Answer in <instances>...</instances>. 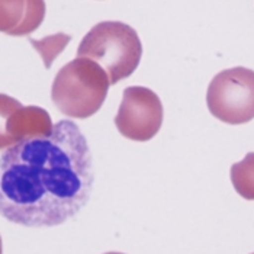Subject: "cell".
<instances>
[{
  "label": "cell",
  "instance_id": "1",
  "mask_svg": "<svg viewBox=\"0 0 254 254\" xmlns=\"http://www.w3.org/2000/svg\"><path fill=\"white\" fill-rule=\"evenodd\" d=\"M93 182L87 139L63 119L50 135L25 138L0 156V215L29 228L57 227L87 205Z\"/></svg>",
  "mask_w": 254,
  "mask_h": 254
},
{
  "label": "cell",
  "instance_id": "2",
  "mask_svg": "<svg viewBox=\"0 0 254 254\" xmlns=\"http://www.w3.org/2000/svg\"><path fill=\"white\" fill-rule=\"evenodd\" d=\"M77 57L98 63L106 71L111 84H117L137 70L142 57V44L132 26L105 20L96 23L81 39Z\"/></svg>",
  "mask_w": 254,
  "mask_h": 254
},
{
  "label": "cell",
  "instance_id": "3",
  "mask_svg": "<svg viewBox=\"0 0 254 254\" xmlns=\"http://www.w3.org/2000/svg\"><path fill=\"white\" fill-rule=\"evenodd\" d=\"M109 86V77L98 63L77 57L57 73L51 87V99L65 117L86 119L102 108Z\"/></svg>",
  "mask_w": 254,
  "mask_h": 254
},
{
  "label": "cell",
  "instance_id": "4",
  "mask_svg": "<svg viewBox=\"0 0 254 254\" xmlns=\"http://www.w3.org/2000/svg\"><path fill=\"white\" fill-rule=\"evenodd\" d=\"M206 105L212 117L241 125L254 119V71L234 67L218 73L208 86Z\"/></svg>",
  "mask_w": 254,
  "mask_h": 254
},
{
  "label": "cell",
  "instance_id": "5",
  "mask_svg": "<svg viewBox=\"0 0 254 254\" xmlns=\"http://www.w3.org/2000/svg\"><path fill=\"white\" fill-rule=\"evenodd\" d=\"M163 105L151 89L131 86L124 90L115 125L121 135L132 141H148L156 137L163 124Z\"/></svg>",
  "mask_w": 254,
  "mask_h": 254
},
{
  "label": "cell",
  "instance_id": "6",
  "mask_svg": "<svg viewBox=\"0 0 254 254\" xmlns=\"http://www.w3.org/2000/svg\"><path fill=\"white\" fill-rule=\"evenodd\" d=\"M44 0H0V32L25 37L37 31L45 18Z\"/></svg>",
  "mask_w": 254,
  "mask_h": 254
},
{
  "label": "cell",
  "instance_id": "7",
  "mask_svg": "<svg viewBox=\"0 0 254 254\" xmlns=\"http://www.w3.org/2000/svg\"><path fill=\"white\" fill-rule=\"evenodd\" d=\"M53 128L54 125L50 114L38 106H22L9 122V129L15 142L25 138L50 135Z\"/></svg>",
  "mask_w": 254,
  "mask_h": 254
},
{
  "label": "cell",
  "instance_id": "8",
  "mask_svg": "<svg viewBox=\"0 0 254 254\" xmlns=\"http://www.w3.org/2000/svg\"><path fill=\"white\" fill-rule=\"evenodd\" d=\"M231 182L241 197L254 200V153H249L231 166Z\"/></svg>",
  "mask_w": 254,
  "mask_h": 254
},
{
  "label": "cell",
  "instance_id": "9",
  "mask_svg": "<svg viewBox=\"0 0 254 254\" xmlns=\"http://www.w3.org/2000/svg\"><path fill=\"white\" fill-rule=\"evenodd\" d=\"M20 108H22V103L19 100L0 93V150L9 148L10 145L16 144L10 134L9 122Z\"/></svg>",
  "mask_w": 254,
  "mask_h": 254
},
{
  "label": "cell",
  "instance_id": "10",
  "mask_svg": "<svg viewBox=\"0 0 254 254\" xmlns=\"http://www.w3.org/2000/svg\"><path fill=\"white\" fill-rule=\"evenodd\" d=\"M70 39H71L70 35L57 34V35H53V37H48V38H44L41 39V41H35V39L29 38V42L35 47V50H38L39 53H41L45 67L50 68L53 61L65 48V45H67V42Z\"/></svg>",
  "mask_w": 254,
  "mask_h": 254
},
{
  "label": "cell",
  "instance_id": "11",
  "mask_svg": "<svg viewBox=\"0 0 254 254\" xmlns=\"http://www.w3.org/2000/svg\"><path fill=\"white\" fill-rule=\"evenodd\" d=\"M0 254H3V244H1V237H0Z\"/></svg>",
  "mask_w": 254,
  "mask_h": 254
},
{
  "label": "cell",
  "instance_id": "12",
  "mask_svg": "<svg viewBox=\"0 0 254 254\" xmlns=\"http://www.w3.org/2000/svg\"><path fill=\"white\" fill-rule=\"evenodd\" d=\"M105 254H124V253H117V252H111V253H105Z\"/></svg>",
  "mask_w": 254,
  "mask_h": 254
},
{
  "label": "cell",
  "instance_id": "13",
  "mask_svg": "<svg viewBox=\"0 0 254 254\" xmlns=\"http://www.w3.org/2000/svg\"><path fill=\"white\" fill-rule=\"evenodd\" d=\"M253 254H254V253H253Z\"/></svg>",
  "mask_w": 254,
  "mask_h": 254
}]
</instances>
